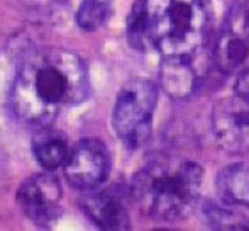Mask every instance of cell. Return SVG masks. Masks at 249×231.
<instances>
[{"label": "cell", "instance_id": "7a4b0ae2", "mask_svg": "<svg viewBox=\"0 0 249 231\" xmlns=\"http://www.w3.org/2000/svg\"><path fill=\"white\" fill-rule=\"evenodd\" d=\"M210 17V0H138L127 19L129 44L192 58L205 43Z\"/></svg>", "mask_w": 249, "mask_h": 231}, {"label": "cell", "instance_id": "6da1fadb", "mask_svg": "<svg viewBox=\"0 0 249 231\" xmlns=\"http://www.w3.org/2000/svg\"><path fill=\"white\" fill-rule=\"evenodd\" d=\"M89 70L76 53L58 46L34 48L17 68L9 102L26 124L48 126L66 107L89 97Z\"/></svg>", "mask_w": 249, "mask_h": 231}, {"label": "cell", "instance_id": "5b68a950", "mask_svg": "<svg viewBox=\"0 0 249 231\" xmlns=\"http://www.w3.org/2000/svg\"><path fill=\"white\" fill-rule=\"evenodd\" d=\"M215 143L232 155H249V102L241 97L222 99L212 111Z\"/></svg>", "mask_w": 249, "mask_h": 231}, {"label": "cell", "instance_id": "52a82bcc", "mask_svg": "<svg viewBox=\"0 0 249 231\" xmlns=\"http://www.w3.org/2000/svg\"><path fill=\"white\" fill-rule=\"evenodd\" d=\"M249 57V12L243 3L231 7L215 43L213 59L222 73H234Z\"/></svg>", "mask_w": 249, "mask_h": 231}, {"label": "cell", "instance_id": "9c48e42d", "mask_svg": "<svg viewBox=\"0 0 249 231\" xmlns=\"http://www.w3.org/2000/svg\"><path fill=\"white\" fill-rule=\"evenodd\" d=\"M82 208L102 230L122 231L131 226L124 201L114 191H100L85 195L82 199Z\"/></svg>", "mask_w": 249, "mask_h": 231}, {"label": "cell", "instance_id": "4fadbf2b", "mask_svg": "<svg viewBox=\"0 0 249 231\" xmlns=\"http://www.w3.org/2000/svg\"><path fill=\"white\" fill-rule=\"evenodd\" d=\"M203 218H205L207 225L213 230L249 231V218L232 211V209L222 208V206L207 202L203 206Z\"/></svg>", "mask_w": 249, "mask_h": 231}, {"label": "cell", "instance_id": "5bb4252c", "mask_svg": "<svg viewBox=\"0 0 249 231\" xmlns=\"http://www.w3.org/2000/svg\"><path fill=\"white\" fill-rule=\"evenodd\" d=\"M114 0H82L76 10V22L83 31H97L112 14Z\"/></svg>", "mask_w": 249, "mask_h": 231}, {"label": "cell", "instance_id": "30bf717a", "mask_svg": "<svg viewBox=\"0 0 249 231\" xmlns=\"http://www.w3.org/2000/svg\"><path fill=\"white\" fill-rule=\"evenodd\" d=\"M197 73L188 57H163L160 65V85L171 99L185 100L197 90Z\"/></svg>", "mask_w": 249, "mask_h": 231}, {"label": "cell", "instance_id": "8fae6325", "mask_svg": "<svg viewBox=\"0 0 249 231\" xmlns=\"http://www.w3.org/2000/svg\"><path fill=\"white\" fill-rule=\"evenodd\" d=\"M33 153L37 163L46 172H53L65 165L66 158H68V139L65 138L63 133L50 128V124L39 126L33 138Z\"/></svg>", "mask_w": 249, "mask_h": 231}, {"label": "cell", "instance_id": "ba28073f", "mask_svg": "<svg viewBox=\"0 0 249 231\" xmlns=\"http://www.w3.org/2000/svg\"><path fill=\"white\" fill-rule=\"evenodd\" d=\"M61 187L51 173H37L22 182L17 191V202L26 216L37 226H50L59 214Z\"/></svg>", "mask_w": 249, "mask_h": 231}, {"label": "cell", "instance_id": "277c9868", "mask_svg": "<svg viewBox=\"0 0 249 231\" xmlns=\"http://www.w3.org/2000/svg\"><path fill=\"white\" fill-rule=\"evenodd\" d=\"M158 87L148 78H131L122 85L112 114L114 131L129 148H139L148 141Z\"/></svg>", "mask_w": 249, "mask_h": 231}, {"label": "cell", "instance_id": "8992f818", "mask_svg": "<svg viewBox=\"0 0 249 231\" xmlns=\"http://www.w3.org/2000/svg\"><path fill=\"white\" fill-rule=\"evenodd\" d=\"M63 169L68 182L75 189L93 191L105 182L110 172L107 146L99 139H82L70 148V155Z\"/></svg>", "mask_w": 249, "mask_h": 231}, {"label": "cell", "instance_id": "9a60e30c", "mask_svg": "<svg viewBox=\"0 0 249 231\" xmlns=\"http://www.w3.org/2000/svg\"><path fill=\"white\" fill-rule=\"evenodd\" d=\"M234 92H236L237 97H241V99L249 102V70H244V72L237 77Z\"/></svg>", "mask_w": 249, "mask_h": 231}, {"label": "cell", "instance_id": "3957f363", "mask_svg": "<svg viewBox=\"0 0 249 231\" xmlns=\"http://www.w3.org/2000/svg\"><path fill=\"white\" fill-rule=\"evenodd\" d=\"M202 178V167L190 160L158 158L134 175L131 194L146 216L175 221L195 204Z\"/></svg>", "mask_w": 249, "mask_h": 231}, {"label": "cell", "instance_id": "7c38bea8", "mask_svg": "<svg viewBox=\"0 0 249 231\" xmlns=\"http://www.w3.org/2000/svg\"><path fill=\"white\" fill-rule=\"evenodd\" d=\"M217 192L226 204L249 209V162L226 167L217 177Z\"/></svg>", "mask_w": 249, "mask_h": 231}]
</instances>
